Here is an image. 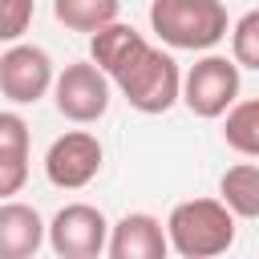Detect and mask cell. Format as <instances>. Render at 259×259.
I'll list each match as a JSON object with an SVG mask.
<instances>
[{"instance_id":"52a82bcc","label":"cell","mask_w":259,"mask_h":259,"mask_svg":"<svg viewBox=\"0 0 259 259\" xmlns=\"http://www.w3.org/2000/svg\"><path fill=\"white\" fill-rule=\"evenodd\" d=\"M57 85L53 57L40 45H20L12 40L0 53V93L8 105H32Z\"/></svg>"},{"instance_id":"2e32d148","label":"cell","mask_w":259,"mask_h":259,"mask_svg":"<svg viewBox=\"0 0 259 259\" xmlns=\"http://www.w3.org/2000/svg\"><path fill=\"white\" fill-rule=\"evenodd\" d=\"M231 57H235L243 69H255V73H259V8L243 12V16L231 24Z\"/></svg>"},{"instance_id":"5bb4252c","label":"cell","mask_w":259,"mask_h":259,"mask_svg":"<svg viewBox=\"0 0 259 259\" xmlns=\"http://www.w3.org/2000/svg\"><path fill=\"white\" fill-rule=\"evenodd\" d=\"M121 0H53V16L69 32H97L117 20Z\"/></svg>"},{"instance_id":"6da1fadb","label":"cell","mask_w":259,"mask_h":259,"mask_svg":"<svg viewBox=\"0 0 259 259\" xmlns=\"http://www.w3.org/2000/svg\"><path fill=\"white\" fill-rule=\"evenodd\" d=\"M235 210L223 198H186L170 210V251L182 259H210L231 251L235 243Z\"/></svg>"},{"instance_id":"ba28073f","label":"cell","mask_w":259,"mask_h":259,"mask_svg":"<svg viewBox=\"0 0 259 259\" xmlns=\"http://www.w3.org/2000/svg\"><path fill=\"white\" fill-rule=\"evenodd\" d=\"M101 158H105V150H101L97 134L69 130V134H61L49 146V154H45V178L57 190H81V186H89L101 174Z\"/></svg>"},{"instance_id":"5b68a950","label":"cell","mask_w":259,"mask_h":259,"mask_svg":"<svg viewBox=\"0 0 259 259\" xmlns=\"http://www.w3.org/2000/svg\"><path fill=\"white\" fill-rule=\"evenodd\" d=\"M109 73L89 57V61H69L61 73H57V85H53V101H57V113L77 121V125H89L97 117H105L109 109Z\"/></svg>"},{"instance_id":"7c38bea8","label":"cell","mask_w":259,"mask_h":259,"mask_svg":"<svg viewBox=\"0 0 259 259\" xmlns=\"http://www.w3.org/2000/svg\"><path fill=\"white\" fill-rule=\"evenodd\" d=\"M28 178V125L16 109L0 113V198H12Z\"/></svg>"},{"instance_id":"8fae6325","label":"cell","mask_w":259,"mask_h":259,"mask_svg":"<svg viewBox=\"0 0 259 259\" xmlns=\"http://www.w3.org/2000/svg\"><path fill=\"white\" fill-rule=\"evenodd\" d=\"M146 45H150V40H146L134 24H121V20H113V24L97 28V32H89V57H93L109 77L125 73V69L146 53Z\"/></svg>"},{"instance_id":"9a60e30c","label":"cell","mask_w":259,"mask_h":259,"mask_svg":"<svg viewBox=\"0 0 259 259\" xmlns=\"http://www.w3.org/2000/svg\"><path fill=\"white\" fill-rule=\"evenodd\" d=\"M223 142H227L235 154L259 158V97L235 101V105L223 113Z\"/></svg>"},{"instance_id":"277c9868","label":"cell","mask_w":259,"mask_h":259,"mask_svg":"<svg viewBox=\"0 0 259 259\" xmlns=\"http://www.w3.org/2000/svg\"><path fill=\"white\" fill-rule=\"evenodd\" d=\"M239 61L235 57H219V53H206L190 65V73L182 77V105L194 113V117H223L235 101H239Z\"/></svg>"},{"instance_id":"7a4b0ae2","label":"cell","mask_w":259,"mask_h":259,"mask_svg":"<svg viewBox=\"0 0 259 259\" xmlns=\"http://www.w3.org/2000/svg\"><path fill=\"white\" fill-rule=\"evenodd\" d=\"M150 28L170 49L206 53L231 32V20H227L223 0H154Z\"/></svg>"},{"instance_id":"30bf717a","label":"cell","mask_w":259,"mask_h":259,"mask_svg":"<svg viewBox=\"0 0 259 259\" xmlns=\"http://www.w3.org/2000/svg\"><path fill=\"white\" fill-rule=\"evenodd\" d=\"M45 239H49V227L36 214V206L12 202V198L0 206V255L4 259H32Z\"/></svg>"},{"instance_id":"8992f818","label":"cell","mask_w":259,"mask_h":259,"mask_svg":"<svg viewBox=\"0 0 259 259\" xmlns=\"http://www.w3.org/2000/svg\"><path fill=\"white\" fill-rule=\"evenodd\" d=\"M109 219L89 202H69L49 223V247L61 259H97L109 251Z\"/></svg>"},{"instance_id":"4fadbf2b","label":"cell","mask_w":259,"mask_h":259,"mask_svg":"<svg viewBox=\"0 0 259 259\" xmlns=\"http://www.w3.org/2000/svg\"><path fill=\"white\" fill-rule=\"evenodd\" d=\"M219 198L239 214V219H259V166L239 162L219 178Z\"/></svg>"},{"instance_id":"e0dca14e","label":"cell","mask_w":259,"mask_h":259,"mask_svg":"<svg viewBox=\"0 0 259 259\" xmlns=\"http://www.w3.org/2000/svg\"><path fill=\"white\" fill-rule=\"evenodd\" d=\"M0 4H4V24H0L4 32H0V36L12 45V40H20L24 28L32 24V0H0Z\"/></svg>"},{"instance_id":"3957f363","label":"cell","mask_w":259,"mask_h":259,"mask_svg":"<svg viewBox=\"0 0 259 259\" xmlns=\"http://www.w3.org/2000/svg\"><path fill=\"white\" fill-rule=\"evenodd\" d=\"M113 85L121 89V97L130 101V109L138 113H166L174 101H182V73L178 61L154 45H146V53L113 77Z\"/></svg>"},{"instance_id":"9c48e42d","label":"cell","mask_w":259,"mask_h":259,"mask_svg":"<svg viewBox=\"0 0 259 259\" xmlns=\"http://www.w3.org/2000/svg\"><path fill=\"white\" fill-rule=\"evenodd\" d=\"M170 251V231L146 214V210H130L113 223L109 231V259H166Z\"/></svg>"}]
</instances>
